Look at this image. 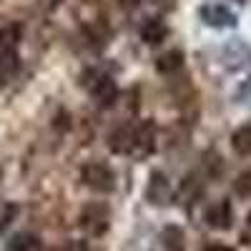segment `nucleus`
<instances>
[{"label": "nucleus", "mask_w": 251, "mask_h": 251, "mask_svg": "<svg viewBox=\"0 0 251 251\" xmlns=\"http://www.w3.org/2000/svg\"><path fill=\"white\" fill-rule=\"evenodd\" d=\"M83 83V88H86L91 93V98L98 103L100 108H111L116 98H118V86H116V80L108 75V73H103V71H86L80 78Z\"/></svg>", "instance_id": "f257e3e1"}, {"label": "nucleus", "mask_w": 251, "mask_h": 251, "mask_svg": "<svg viewBox=\"0 0 251 251\" xmlns=\"http://www.w3.org/2000/svg\"><path fill=\"white\" fill-rule=\"evenodd\" d=\"M78 224H80V228L88 236H103V234L108 231V226H111V211H108V206L100 203V201H93L88 206H83Z\"/></svg>", "instance_id": "f03ea898"}, {"label": "nucleus", "mask_w": 251, "mask_h": 251, "mask_svg": "<svg viewBox=\"0 0 251 251\" xmlns=\"http://www.w3.org/2000/svg\"><path fill=\"white\" fill-rule=\"evenodd\" d=\"M80 178L96 194H111V191H116V174L108 169L106 163H100V161H93V163L83 166Z\"/></svg>", "instance_id": "7ed1b4c3"}, {"label": "nucleus", "mask_w": 251, "mask_h": 251, "mask_svg": "<svg viewBox=\"0 0 251 251\" xmlns=\"http://www.w3.org/2000/svg\"><path fill=\"white\" fill-rule=\"evenodd\" d=\"M199 18L203 20L206 25L211 28H236L239 18L231 8H226L221 3H208V5H201L199 8Z\"/></svg>", "instance_id": "20e7f679"}, {"label": "nucleus", "mask_w": 251, "mask_h": 251, "mask_svg": "<svg viewBox=\"0 0 251 251\" xmlns=\"http://www.w3.org/2000/svg\"><path fill=\"white\" fill-rule=\"evenodd\" d=\"M156 151V123L141 121L138 128H133V153L136 156H149Z\"/></svg>", "instance_id": "39448f33"}, {"label": "nucleus", "mask_w": 251, "mask_h": 251, "mask_svg": "<svg viewBox=\"0 0 251 251\" xmlns=\"http://www.w3.org/2000/svg\"><path fill=\"white\" fill-rule=\"evenodd\" d=\"M231 221H234V211H231V201L228 199H221L206 208V224L211 228H216V231L231 228Z\"/></svg>", "instance_id": "423d86ee"}, {"label": "nucleus", "mask_w": 251, "mask_h": 251, "mask_svg": "<svg viewBox=\"0 0 251 251\" xmlns=\"http://www.w3.org/2000/svg\"><path fill=\"white\" fill-rule=\"evenodd\" d=\"M146 199L151 203H169L171 201V183L166 178V174L161 171H153L151 178H149V188H146Z\"/></svg>", "instance_id": "0eeeda50"}, {"label": "nucleus", "mask_w": 251, "mask_h": 251, "mask_svg": "<svg viewBox=\"0 0 251 251\" xmlns=\"http://www.w3.org/2000/svg\"><path fill=\"white\" fill-rule=\"evenodd\" d=\"M108 149L116 156L133 153V128L131 126H118V128H113V133L108 136Z\"/></svg>", "instance_id": "6e6552de"}, {"label": "nucleus", "mask_w": 251, "mask_h": 251, "mask_svg": "<svg viewBox=\"0 0 251 251\" xmlns=\"http://www.w3.org/2000/svg\"><path fill=\"white\" fill-rule=\"evenodd\" d=\"M141 38L149 46H158V43H163V40L169 38V25H166L161 18H149L141 25Z\"/></svg>", "instance_id": "1a4fd4ad"}, {"label": "nucleus", "mask_w": 251, "mask_h": 251, "mask_svg": "<svg viewBox=\"0 0 251 251\" xmlns=\"http://www.w3.org/2000/svg\"><path fill=\"white\" fill-rule=\"evenodd\" d=\"M5 251H46V249H43V241H40L35 234L20 231V234H15V236L8 241Z\"/></svg>", "instance_id": "9d476101"}, {"label": "nucleus", "mask_w": 251, "mask_h": 251, "mask_svg": "<svg viewBox=\"0 0 251 251\" xmlns=\"http://www.w3.org/2000/svg\"><path fill=\"white\" fill-rule=\"evenodd\" d=\"M181 66H183V50H178V48L161 53L158 60H156V71L158 73H176Z\"/></svg>", "instance_id": "9b49d317"}, {"label": "nucleus", "mask_w": 251, "mask_h": 251, "mask_svg": "<svg viewBox=\"0 0 251 251\" xmlns=\"http://www.w3.org/2000/svg\"><path fill=\"white\" fill-rule=\"evenodd\" d=\"M231 149L239 156H251V123L241 126V128H236L231 133Z\"/></svg>", "instance_id": "f8f14e48"}, {"label": "nucleus", "mask_w": 251, "mask_h": 251, "mask_svg": "<svg viewBox=\"0 0 251 251\" xmlns=\"http://www.w3.org/2000/svg\"><path fill=\"white\" fill-rule=\"evenodd\" d=\"M161 241H163V251H183V231L178 226H166Z\"/></svg>", "instance_id": "ddd939ff"}, {"label": "nucleus", "mask_w": 251, "mask_h": 251, "mask_svg": "<svg viewBox=\"0 0 251 251\" xmlns=\"http://www.w3.org/2000/svg\"><path fill=\"white\" fill-rule=\"evenodd\" d=\"M18 40H20V28L18 25H8V28L0 30V55L15 50Z\"/></svg>", "instance_id": "4468645a"}, {"label": "nucleus", "mask_w": 251, "mask_h": 251, "mask_svg": "<svg viewBox=\"0 0 251 251\" xmlns=\"http://www.w3.org/2000/svg\"><path fill=\"white\" fill-rule=\"evenodd\" d=\"M234 191H236L239 196H251V169H246V171H241V174L236 176Z\"/></svg>", "instance_id": "2eb2a0df"}, {"label": "nucleus", "mask_w": 251, "mask_h": 251, "mask_svg": "<svg viewBox=\"0 0 251 251\" xmlns=\"http://www.w3.org/2000/svg\"><path fill=\"white\" fill-rule=\"evenodd\" d=\"M15 216H18V206L15 203H3L0 206V231H5Z\"/></svg>", "instance_id": "dca6fc26"}, {"label": "nucleus", "mask_w": 251, "mask_h": 251, "mask_svg": "<svg viewBox=\"0 0 251 251\" xmlns=\"http://www.w3.org/2000/svg\"><path fill=\"white\" fill-rule=\"evenodd\" d=\"M58 251H91V249H88V241L83 239H68L58 246Z\"/></svg>", "instance_id": "f3484780"}, {"label": "nucleus", "mask_w": 251, "mask_h": 251, "mask_svg": "<svg viewBox=\"0 0 251 251\" xmlns=\"http://www.w3.org/2000/svg\"><path fill=\"white\" fill-rule=\"evenodd\" d=\"M239 241H241V244H251V214H249L246 221H244V228H241V234H239Z\"/></svg>", "instance_id": "a211bd4d"}, {"label": "nucleus", "mask_w": 251, "mask_h": 251, "mask_svg": "<svg viewBox=\"0 0 251 251\" xmlns=\"http://www.w3.org/2000/svg\"><path fill=\"white\" fill-rule=\"evenodd\" d=\"M116 3L121 5V8H126V10H131V8H136V5H141L143 0H116Z\"/></svg>", "instance_id": "6ab92c4d"}, {"label": "nucleus", "mask_w": 251, "mask_h": 251, "mask_svg": "<svg viewBox=\"0 0 251 251\" xmlns=\"http://www.w3.org/2000/svg\"><path fill=\"white\" fill-rule=\"evenodd\" d=\"M206 251H234L231 246H224V244H214V246H208Z\"/></svg>", "instance_id": "aec40b11"}, {"label": "nucleus", "mask_w": 251, "mask_h": 251, "mask_svg": "<svg viewBox=\"0 0 251 251\" xmlns=\"http://www.w3.org/2000/svg\"><path fill=\"white\" fill-rule=\"evenodd\" d=\"M0 176H3V169H0Z\"/></svg>", "instance_id": "412c9836"}, {"label": "nucleus", "mask_w": 251, "mask_h": 251, "mask_svg": "<svg viewBox=\"0 0 251 251\" xmlns=\"http://www.w3.org/2000/svg\"><path fill=\"white\" fill-rule=\"evenodd\" d=\"M239 3H241V0H239Z\"/></svg>", "instance_id": "4be33fe9"}]
</instances>
